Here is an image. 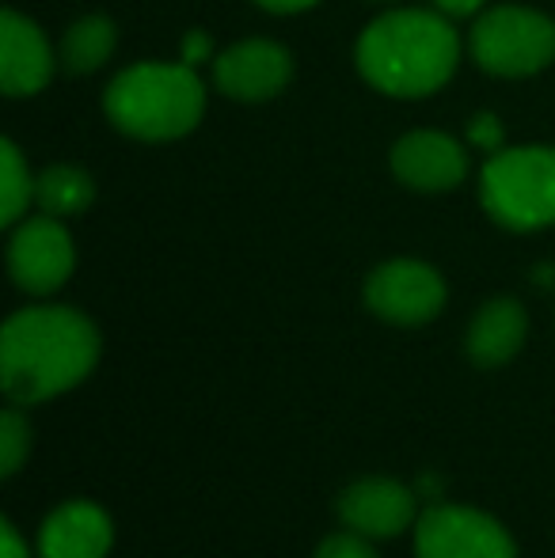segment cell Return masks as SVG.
Masks as SVG:
<instances>
[{
  "instance_id": "1",
  "label": "cell",
  "mask_w": 555,
  "mask_h": 558,
  "mask_svg": "<svg viewBox=\"0 0 555 558\" xmlns=\"http://www.w3.org/2000/svg\"><path fill=\"white\" fill-rule=\"evenodd\" d=\"M99 361V331L76 308H23L0 331V380L12 403H46Z\"/></svg>"
},
{
  "instance_id": "2",
  "label": "cell",
  "mask_w": 555,
  "mask_h": 558,
  "mask_svg": "<svg viewBox=\"0 0 555 558\" xmlns=\"http://www.w3.org/2000/svg\"><path fill=\"white\" fill-rule=\"evenodd\" d=\"M460 58L449 15L400 8L373 20L358 38V73L388 96H430L453 76Z\"/></svg>"
},
{
  "instance_id": "3",
  "label": "cell",
  "mask_w": 555,
  "mask_h": 558,
  "mask_svg": "<svg viewBox=\"0 0 555 558\" xmlns=\"http://www.w3.org/2000/svg\"><path fill=\"white\" fill-rule=\"evenodd\" d=\"M107 118L137 141L186 137L206 114V84L191 61H137L107 88Z\"/></svg>"
},
{
  "instance_id": "4",
  "label": "cell",
  "mask_w": 555,
  "mask_h": 558,
  "mask_svg": "<svg viewBox=\"0 0 555 558\" xmlns=\"http://www.w3.org/2000/svg\"><path fill=\"white\" fill-rule=\"evenodd\" d=\"M480 202L487 217L514 232L555 225V148H498L483 163Z\"/></svg>"
},
{
  "instance_id": "5",
  "label": "cell",
  "mask_w": 555,
  "mask_h": 558,
  "mask_svg": "<svg viewBox=\"0 0 555 558\" xmlns=\"http://www.w3.org/2000/svg\"><path fill=\"white\" fill-rule=\"evenodd\" d=\"M472 58L491 76H533L555 61V23L521 4H503L472 27Z\"/></svg>"
},
{
  "instance_id": "6",
  "label": "cell",
  "mask_w": 555,
  "mask_h": 558,
  "mask_svg": "<svg viewBox=\"0 0 555 558\" xmlns=\"http://www.w3.org/2000/svg\"><path fill=\"white\" fill-rule=\"evenodd\" d=\"M415 558H518V547L480 509L434 501L415 521Z\"/></svg>"
},
{
  "instance_id": "7",
  "label": "cell",
  "mask_w": 555,
  "mask_h": 558,
  "mask_svg": "<svg viewBox=\"0 0 555 558\" xmlns=\"http://www.w3.org/2000/svg\"><path fill=\"white\" fill-rule=\"evenodd\" d=\"M365 304L373 308V316L388 324L419 327L445 308V281L437 278L434 266L415 263V258H393L370 274Z\"/></svg>"
},
{
  "instance_id": "8",
  "label": "cell",
  "mask_w": 555,
  "mask_h": 558,
  "mask_svg": "<svg viewBox=\"0 0 555 558\" xmlns=\"http://www.w3.org/2000/svg\"><path fill=\"white\" fill-rule=\"evenodd\" d=\"M76 266V251L61 217H27L8 243V270L23 293L46 296L69 281Z\"/></svg>"
},
{
  "instance_id": "9",
  "label": "cell",
  "mask_w": 555,
  "mask_h": 558,
  "mask_svg": "<svg viewBox=\"0 0 555 558\" xmlns=\"http://www.w3.org/2000/svg\"><path fill=\"white\" fill-rule=\"evenodd\" d=\"M217 88L240 104H263L275 99L293 76V58L286 46L267 43V38H248L237 43L217 58L214 65Z\"/></svg>"
},
{
  "instance_id": "10",
  "label": "cell",
  "mask_w": 555,
  "mask_h": 558,
  "mask_svg": "<svg viewBox=\"0 0 555 558\" xmlns=\"http://www.w3.org/2000/svg\"><path fill=\"white\" fill-rule=\"evenodd\" d=\"M393 171L403 186L422 194L453 191L468 175V156L453 137L434 130H419L396 141L393 148Z\"/></svg>"
},
{
  "instance_id": "11",
  "label": "cell",
  "mask_w": 555,
  "mask_h": 558,
  "mask_svg": "<svg viewBox=\"0 0 555 558\" xmlns=\"http://www.w3.org/2000/svg\"><path fill=\"white\" fill-rule=\"evenodd\" d=\"M419 513L415 490L393 478H362V483L347 486L339 498V517L347 529L362 532L370 539L400 536Z\"/></svg>"
},
{
  "instance_id": "12",
  "label": "cell",
  "mask_w": 555,
  "mask_h": 558,
  "mask_svg": "<svg viewBox=\"0 0 555 558\" xmlns=\"http://www.w3.org/2000/svg\"><path fill=\"white\" fill-rule=\"evenodd\" d=\"M53 76V50L46 35L20 12H0V88L12 99L35 96Z\"/></svg>"
},
{
  "instance_id": "13",
  "label": "cell",
  "mask_w": 555,
  "mask_h": 558,
  "mask_svg": "<svg viewBox=\"0 0 555 558\" xmlns=\"http://www.w3.org/2000/svg\"><path fill=\"white\" fill-rule=\"evenodd\" d=\"M114 524L96 501H65L43 521L38 558H107Z\"/></svg>"
},
{
  "instance_id": "14",
  "label": "cell",
  "mask_w": 555,
  "mask_h": 558,
  "mask_svg": "<svg viewBox=\"0 0 555 558\" xmlns=\"http://www.w3.org/2000/svg\"><path fill=\"white\" fill-rule=\"evenodd\" d=\"M526 308L518 301H510V296L483 304L475 312L472 327H468V357L483 368L506 365L526 342Z\"/></svg>"
},
{
  "instance_id": "15",
  "label": "cell",
  "mask_w": 555,
  "mask_h": 558,
  "mask_svg": "<svg viewBox=\"0 0 555 558\" xmlns=\"http://www.w3.org/2000/svg\"><path fill=\"white\" fill-rule=\"evenodd\" d=\"M35 198H38V206H43V214L76 217L92 206V198H96V183H92L81 168L53 163V168H46L43 175L35 179Z\"/></svg>"
},
{
  "instance_id": "16",
  "label": "cell",
  "mask_w": 555,
  "mask_h": 558,
  "mask_svg": "<svg viewBox=\"0 0 555 558\" xmlns=\"http://www.w3.org/2000/svg\"><path fill=\"white\" fill-rule=\"evenodd\" d=\"M114 43H119V31L107 15H84L69 27L65 46H61L65 69L69 73H96L114 53Z\"/></svg>"
},
{
  "instance_id": "17",
  "label": "cell",
  "mask_w": 555,
  "mask_h": 558,
  "mask_svg": "<svg viewBox=\"0 0 555 558\" xmlns=\"http://www.w3.org/2000/svg\"><path fill=\"white\" fill-rule=\"evenodd\" d=\"M31 194H35V183H31L27 163L20 148L4 141L0 145V225H20L23 209L31 206Z\"/></svg>"
},
{
  "instance_id": "18",
  "label": "cell",
  "mask_w": 555,
  "mask_h": 558,
  "mask_svg": "<svg viewBox=\"0 0 555 558\" xmlns=\"http://www.w3.org/2000/svg\"><path fill=\"white\" fill-rule=\"evenodd\" d=\"M27 452H31V426L15 407H8L0 414V471H4V478H12L20 471Z\"/></svg>"
},
{
  "instance_id": "19",
  "label": "cell",
  "mask_w": 555,
  "mask_h": 558,
  "mask_svg": "<svg viewBox=\"0 0 555 558\" xmlns=\"http://www.w3.org/2000/svg\"><path fill=\"white\" fill-rule=\"evenodd\" d=\"M316 558H377V551L370 547V536L362 532H339V536H327L316 547Z\"/></svg>"
},
{
  "instance_id": "20",
  "label": "cell",
  "mask_w": 555,
  "mask_h": 558,
  "mask_svg": "<svg viewBox=\"0 0 555 558\" xmlns=\"http://www.w3.org/2000/svg\"><path fill=\"white\" fill-rule=\"evenodd\" d=\"M468 137H472L475 145H487L491 153H498V141H503V125H498L495 114H480L472 122V130H468Z\"/></svg>"
},
{
  "instance_id": "21",
  "label": "cell",
  "mask_w": 555,
  "mask_h": 558,
  "mask_svg": "<svg viewBox=\"0 0 555 558\" xmlns=\"http://www.w3.org/2000/svg\"><path fill=\"white\" fill-rule=\"evenodd\" d=\"M0 558H31L27 544H23V536L15 532L12 521L0 524Z\"/></svg>"
},
{
  "instance_id": "22",
  "label": "cell",
  "mask_w": 555,
  "mask_h": 558,
  "mask_svg": "<svg viewBox=\"0 0 555 558\" xmlns=\"http://www.w3.org/2000/svg\"><path fill=\"white\" fill-rule=\"evenodd\" d=\"M434 4H437V12H442V15H457V20H460V15L480 12L483 0H434Z\"/></svg>"
},
{
  "instance_id": "23",
  "label": "cell",
  "mask_w": 555,
  "mask_h": 558,
  "mask_svg": "<svg viewBox=\"0 0 555 558\" xmlns=\"http://www.w3.org/2000/svg\"><path fill=\"white\" fill-rule=\"evenodd\" d=\"M260 8H267V12L275 15H293V12H304V8L319 4V0H255Z\"/></svg>"
}]
</instances>
